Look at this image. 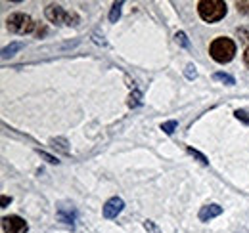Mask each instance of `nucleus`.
<instances>
[{"mask_svg": "<svg viewBox=\"0 0 249 233\" xmlns=\"http://www.w3.org/2000/svg\"><path fill=\"white\" fill-rule=\"evenodd\" d=\"M238 12L249 14V2H238Z\"/></svg>", "mask_w": 249, "mask_h": 233, "instance_id": "6ab92c4d", "label": "nucleus"}, {"mask_svg": "<svg viewBox=\"0 0 249 233\" xmlns=\"http://www.w3.org/2000/svg\"><path fill=\"white\" fill-rule=\"evenodd\" d=\"M8 29L16 34H27L35 29V21L25 14H14L8 17Z\"/></svg>", "mask_w": 249, "mask_h": 233, "instance_id": "20e7f679", "label": "nucleus"}, {"mask_svg": "<svg viewBox=\"0 0 249 233\" xmlns=\"http://www.w3.org/2000/svg\"><path fill=\"white\" fill-rule=\"evenodd\" d=\"M213 79H215V81H220V83H224V84H228V86L234 84V77H230V75H226V73H215Z\"/></svg>", "mask_w": 249, "mask_h": 233, "instance_id": "9d476101", "label": "nucleus"}, {"mask_svg": "<svg viewBox=\"0 0 249 233\" xmlns=\"http://www.w3.org/2000/svg\"><path fill=\"white\" fill-rule=\"evenodd\" d=\"M197 10H199V16L203 21H218L226 16V4L222 0H201L197 4Z\"/></svg>", "mask_w": 249, "mask_h": 233, "instance_id": "f257e3e1", "label": "nucleus"}, {"mask_svg": "<svg viewBox=\"0 0 249 233\" xmlns=\"http://www.w3.org/2000/svg\"><path fill=\"white\" fill-rule=\"evenodd\" d=\"M58 218H60L62 222H65V224L73 226V222H75V210H73V208L60 206V210H58Z\"/></svg>", "mask_w": 249, "mask_h": 233, "instance_id": "6e6552de", "label": "nucleus"}, {"mask_svg": "<svg viewBox=\"0 0 249 233\" xmlns=\"http://www.w3.org/2000/svg\"><path fill=\"white\" fill-rule=\"evenodd\" d=\"M121 6H123V2H115V4L111 6V14H109V21H111V23H115V21L119 19V16H121Z\"/></svg>", "mask_w": 249, "mask_h": 233, "instance_id": "1a4fd4ad", "label": "nucleus"}, {"mask_svg": "<svg viewBox=\"0 0 249 233\" xmlns=\"http://www.w3.org/2000/svg\"><path fill=\"white\" fill-rule=\"evenodd\" d=\"M144 228L148 230V233H161L159 232V228H157L152 220H146V222H144Z\"/></svg>", "mask_w": 249, "mask_h": 233, "instance_id": "2eb2a0df", "label": "nucleus"}, {"mask_svg": "<svg viewBox=\"0 0 249 233\" xmlns=\"http://www.w3.org/2000/svg\"><path fill=\"white\" fill-rule=\"evenodd\" d=\"M188 153H190V155H194L196 159H199V163H203V165H207V163H209V161H207V159H205V157H203L201 153H197V151H194L192 147H188Z\"/></svg>", "mask_w": 249, "mask_h": 233, "instance_id": "f3484780", "label": "nucleus"}, {"mask_svg": "<svg viewBox=\"0 0 249 233\" xmlns=\"http://www.w3.org/2000/svg\"><path fill=\"white\" fill-rule=\"evenodd\" d=\"M218 214H222V206H218V204H209V206H203V208L199 210V220H201V222H209V220L217 218Z\"/></svg>", "mask_w": 249, "mask_h": 233, "instance_id": "0eeeda50", "label": "nucleus"}, {"mask_svg": "<svg viewBox=\"0 0 249 233\" xmlns=\"http://www.w3.org/2000/svg\"><path fill=\"white\" fill-rule=\"evenodd\" d=\"M177 42H180V46H184V48H190V42H188V38H186V34L184 33H177Z\"/></svg>", "mask_w": 249, "mask_h": 233, "instance_id": "4468645a", "label": "nucleus"}, {"mask_svg": "<svg viewBox=\"0 0 249 233\" xmlns=\"http://www.w3.org/2000/svg\"><path fill=\"white\" fill-rule=\"evenodd\" d=\"M186 77L188 79H196V77H197V73H196V67H194V65H188L186 67Z\"/></svg>", "mask_w": 249, "mask_h": 233, "instance_id": "a211bd4d", "label": "nucleus"}, {"mask_svg": "<svg viewBox=\"0 0 249 233\" xmlns=\"http://www.w3.org/2000/svg\"><path fill=\"white\" fill-rule=\"evenodd\" d=\"M128 105H130V107H136V105H140V92H134V94L130 96V101H128Z\"/></svg>", "mask_w": 249, "mask_h": 233, "instance_id": "dca6fc26", "label": "nucleus"}, {"mask_svg": "<svg viewBox=\"0 0 249 233\" xmlns=\"http://www.w3.org/2000/svg\"><path fill=\"white\" fill-rule=\"evenodd\" d=\"M123 199H119V197H113V199H109L107 203L104 204V216L106 218H115L121 210H123Z\"/></svg>", "mask_w": 249, "mask_h": 233, "instance_id": "423d86ee", "label": "nucleus"}, {"mask_svg": "<svg viewBox=\"0 0 249 233\" xmlns=\"http://www.w3.org/2000/svg\"><path fill=\"white\" fill-rule=\"evenodd\" d=\"M46 17L56 25H63V23L65 25H77V21H79V17L75 14H67L58 4H50L46 8Z\"/></svg>", "mask_w": 249, "mask_h": 233, "instance_id": "7ed1b4c3", "label": "nucleus"}, {"mask_svg": "<svg viewBox=\"0 0 249 233\" xmlns=\"http://www.w3.org/2000/svg\"><path fill=\"white\" fill-rule=\"evenodd\" d=\"M234 115H236V118H238V120H242V122L249 124V111H246V109H238Z\"/></svg>", "mask_w": 249, "mask_h": 233, "instance_id": "ddd939ff", "label": "nucleus"}, {"mask_svg": "<svg viewBox=\"0 0 249 233\" xmlns=\"http://www.w3.org/2000/svg\"><path fill=\"white\" fill-rule=\"evenodd\" d=\"M175 128H177V120H169V122H165V124L161 126V130H163L165 134H173Z\"/></svg>", "mask_w": 249, "mask_h": 233, "instance_id": "f8f14e48", "label": "nucleus"}, {"mask_svg": "<svg viewBox=\"0 0 249 233\" xmlns=\"http://www.w3.org/2000/svg\"><path fill=\"white\" fill-rule=\"evenodd\" d=\"M236 54V44L230 38H217L211 44V56L218 63H228Z\"/></svg>", "mask_w": 249, "mask_h": 233, "instance_id": "f03ea898", "label": "nucleus"}, {"mask_svg": "<svg viewBox=\"0 0 249 233\" xmlns=\"http://www.w3.org/2000/svg\"><path fill=\"white\" fill-rule=\"evenodd\" d=\"M2 228H4V233L27 232V224H25V220H21L19 216H4V218H2Z\"/></svg>", "mask_w": 249, "mask_h": 233, "instance_id": "39448f33", "label": "nucleus"}, {"mask_svg": "<svg viewBox=\"0 0 249 233\" xmlns=\"http://www.w3.org/2000/svg\"><path fill=\"white\" fill-rule=\"evenodd\" d=\"M21 48H23V44H21V42H16V44H12V46L4 48V50H2V56H4V58L14 56V52H18V50H21Z\"/></svg>", "mask_w": 249, "mask_h": 233, "instance_id": "9b49d317", "label": "nucleus"}, {"mask_svg": "<svg viewBox=\"0 0 249 233\" xmlns=\"http://www.w3.org/2000/svg\"><path fill=\"white\" fill-rule=\"evenodd\" d=\"M244 61H246V65L249 67V48L246 50V54H244Z\"/></svg>", "mask_w": 249, "mask_h": 233, "instance_id": "aec40b11", "label": "nucleus"}]
</instances>
